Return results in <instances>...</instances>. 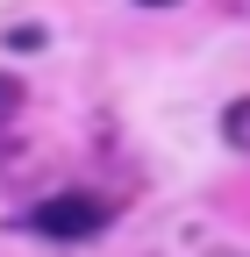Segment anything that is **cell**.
<instances>
[{"label": "cell", "instance_id": "2", "mask_svg": "<svg viewBox=\"0 0 250 257\" xmlns=\"http://www.w3.org/2000/svg\"><path fill=\"white\" fill-rule=\"evenodd\" d=\"M222 136H229L236 150H250V100H236V107L222 114Z\"/></svg>", "mask_w": 250, "mask_h": 257}, {"label": "cell", "instance_id": "1", "mask_svg": "<svg viewBox=\"0 0 250 257\" xmlns=\"http://www.w3.org/2000/svg\"><path fill=\"white\" fill-rule=\"evenodd\" d=\"M29 229L50 236V243H86L107 229V200L100 193H50V200L29 207Z\"/></svg>", "mask_w": 250, "mask_h": 257}, {"label": "cell", "instance_id": "3", "mask_svg": "<svg viewBox=\"0 0 250 257\" xmlns=\"http://www.w3.org/2000/svg\"><path fill=\"white\" fill-rule=\"evenodd\" d=\"M15 100H22V86H15L8 72H0V114H15Z\"/></svg>", "mask_w": 250, "mask_h": 257}, {"label": "cell", "instance_id": "4", "mask_svg": "<svg viewBox=\"0 0 250 257\" xmlns=\"http://www.w3.org/2000/svg\"><path fill=\"white\" fill-rule=\"evenodd\" d=\"M136 8H172V0H136Z\"/></svg>", "mask_w": 250, "mask_h": 257}]
</instances>
